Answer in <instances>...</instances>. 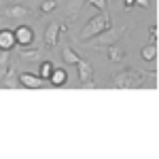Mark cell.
I'll return each mask as SVG.
<instances>
[{
    "label": "cell",
    "mask_w": 159,
    "mask_h": 159,
    "mask_svg": "<svg viewBox=\"0 0 159 159\" xmlns=\"http://www.w3.org/2000/svg\"><path fill=\"white\" fill-rule=\"evenodd\" d=\"M125 32H127V25H119V28H110V25H108L104 32H100V34H96L93 38L83 40V43H85V47H89V49H102V47L115 45Z\"/></svg>",
    "instance_id": "1"
},
{
    "label": "cell",
    "mask_w": 159,
    "mask_h": 159,
    "mask_svg": "<svg viewBox=\"0 0 159 159\" xmlns=\"http://www.w3.org/2000/svg\"><path fill=\"white\" fill-rule=\"evenodd\" d=\"M144 81H147V74L144 72L129 68V70H123V72H119L115 76L112 87H115V89H136V87L144 85Z\"/></svg>",
    "instance_id": "2"
},
{
    "label": "cell",
    "mask_w": 159,
    "mask_h": 159,
    "mask_svg": "<svg viewBox=\"0 0 159 159\" xmlns=\"http://www.w3.org/2000/svg\"><path fill=\"white\" fill-rule=\"evenodd\" d=\"M108 25H110V15H108V11H100L96 17H91V19L83 25V30H81V40H89V38H93L96 34L104 32Z\"/></svg>",
    "instance_id": "3"
},
{
    "label": "cell",
    "mask_w": 159,
    "mask_h": 159,
    "mask_svg": "<svg viewBox=\"0 0 159 159\" xmlns=\"http://www.w3.org/2000/svg\"><path fill=\"white\" fill-rule=\"evenodd\" d=\"M66 30V25L60 24V21H51L47 25V30H45V47L47 49H53L55 47V43H57V38H60V32Z\"/></svg>",
    "instance_id": "4"
},
{
    "label": "cell",
    "mask_w": 159,
    "mask_h": 159,
    "mask_svg": "<svg viewBox=\"0 0 159 159\" xmlns=\"http://www.w3.org/2000/svg\"><path fill=\"white\" fill-rule=\"evenodd\" d=\"M17 79H19V85L25 87V89H40V87L49 85V81H45L38 74H32V72H21Z\"/></svg>",
    "instance_id": "5"
},
{
    "label": "cell",
    "mask_w": 159,
    "mask_h": 159,
    "mask_svg": "<svg viewBox=\"0 0 159 159\" xmlns=\"http://www.w3.org/2000/svg\"><path fill=\"white\" fill-rule=\"evenodd\" d=\"M13 34H15V40H17L19 47H30V45H34V30H32L30 25H17V28L13 30Z\"/></svg>",
    "instance_id": "6"
},
{
    "label": "cell",
    "mask_w": 159,
    "mask_h": 159,
    "mask_svg": "<svg viewBox=\"0 0 159 159\" xmlns=\"http://www.w3.org/2000/svg\"><path fill=\"white\" fill-rule=\"evenodd\" d=\"M28 15H30V9L24 4H11L2 11V17H7V19H25Z\"/></svg>",
    "instance_id": "7"
},
{
    "label": "cell",
    "mask_w": 159,
    "mask_h": 159,
    "mask_svg": "<svg viewBox=\"0 0 159 159\" xmlns=\"http://www.w3.org/2000/svg\"><path fill=\"white\" fill-rule=\"evenodd\" d=\"M15 45H17V40H15L13 30H9V28H0V51H11Z\"/></svg>",
    "instance_id": "8"
},
{
    "label": "cell",
    "mask_w": 159,
    "mask_h": 159,
    "mask_svg": "<svg viewBox=\"0 0 159 159\" xmlns=\"http://www.w3.org/2000/svg\"><path fill=\"white\" fill-rule=\"evenodd\" d=\"M83 4H85V0H66V4H64L66 17H68V19H76L79 13H81V9H83Z\"/></svg>",
    "instance_id": "9"
},
{
    "label": "cell",
    "mask_w": 159,
    "mask_h": 159,
    "mask_svg": "<svg viewBox=\"0 0 159 159\" xmlns=\"http://www.w3.org/2000/svg\"><path fill=\"white\" fill-rule=\"evenodd\" d=\"M76 66H79V81L81 83H87V81H91L93 79V66L85 60H79L76 61Z\"/></svg>",
    "instance_id": "10"
},
{
    "label": "cell",
    "mask_w": 159,
    "mask_h": 159,
    "mask_svg": "<svg viewBox=\"0 0 159 159\" xmlns=\"http://www.w3.org/2000/svg\"><path fill=\"white\" fill-rule=\"evenodd\" d=\"M68 83V72L64 70V68H53V72L49 76V85L53 87H61Z\"/></svg>",
    "instance_id": "11"
},
{
    "label": "cell",
    "mask_w": 159,
    "mask_h": 159,
    "mask_svg": "<svg viewBox=\"0 0 159 159\" xmlns=\"http://www.w3.org/2000/svg\"><path fill=\"white\" fill-rule=\"evenodd\" d=\"M106 55H108V60L112 61V64H119V61H123V57H125V51L115 43V45H108V49H106Z\"/></svg>",
    "instance_id": "12"
},
{
    "label": "cell",
    "mask_w": 159,
    "mask_h": 159,
    "mask_svg": "<svg viewBox=\"0 0 159 159\" xmlns=\"http://www.w3.org/2000/svg\"><path fill=\"white\" fill-rule=\"evenodd\" d=\"M140 57L144 61H155V57H157V45H155V43L144 45V47L140 49Z\"/></svg>",
    "instance_id": "13"
},
{
    "label": "cell",
    "mask_w": 159,
    "mask_h": 159,
    "mask_svg": "<svg viewBox=\"0 0 159 159\" xmlns=\"http://www.w3.org/2000/svg\"><path fill=\"white\" fill-rule=\"evenodd\" d=\"M19 55H21L24 60H32V61L40 60V51L32 49V45H30V47H19Z\"/></svg>",
    "instance_id": "14"
},
{
    "label": "cell",
    "mask_w": 159,
    "mask_h": 159,
    "mask_svg": "<svg viewBox=\"0 0 159 159\" xmlns=\"http://www.w3.org/2000/svg\"><path fill=\"white\" fill-rule=\"evenodd\" d=\"M79 60H81V57H79V53H76L72 47H64V49H61V61H66V64H76Z\"/></svg>",
    "instance_id": "15"
},
{
    "label": "cell",
    "mask_w": 159,
    "mask_h": 159,
    "mask_svg": "<svg viewBox=\"0 0 159 159\" xmlns=\"http://www.w3.org/2000/svg\"><path fill=\"white\" fill-rule=\"evenodd\" d=\"M9 53L11 51H0V81L7 76V72H9Z\"/></svg>",
    "instance_id": "16"
},
{
    "label": "cell",
    "mask_w": 159,
    "mask_h": 159,
    "mask_svg": "<svg viewBox=\"0 0 159 159\" xmlns=\"http://www.w3.org/2000/svg\"><path fill=\"white\" fill-rule=\"evenodd\" d=\"M0 83H2L4 87H9V89H17V87H21V85H19V79H15V76H13V68H9L7 76H4Z\"/></svg>",
    "instance_id": "17"
},
{
    "label": "cell",
    "mask_w": 159,
    "mask_h": 159,
    "mask_svg": "<svg viewBox=\"0 0 159 159\" xmlns=\"http://www.w3.org/2000/svg\"><path fill=\"white\" fill-rule=\"evenodd\" d=\"M53 68H55V66H53V61H49V60L43 61V64H40V68H38V76H40V79H45V81H49Z\"/></svg>",
    "instance_id": "18"
},
{
    "label": "cell",
    "mask_w": 159,
    "mask_h": 159,
    "mask_svg": "<svg viewBox=\"0 0 159 159\" xmlns=\"http://www.w3.org/2000/svg\"><path fill=\"white\" fill-rule=\"evenodd\" d=\"M57 4H60V0H45V2L40 4V11H43V15H47V13H53Z\"/></svg>",
    "instance_id": "19"
},
{
    "label": "cell",
    "mask_w": 159,
    "mask_h": 159,
    "mask_svg": "<svg viewBox=\"0 0 159 159\" xmlns=\"http://www.w3.org/2000/svg\"><path fill=\"white\" fill-rule=\"evenodd\" d=\"M89 4H91L93 9H98V11H106V7H108L106 0H89Z\"/></svg>",
    "instance_id": "20"
},
{
    "label": "cell",
    "mask_w": 159,
    "mask_h": 159,
    "mask_svg": "<svg viewBox=\"0 0 159 159\" xmlns=\"http://www.w3.org/2000/svg\"><path fill=\"white\" fill-rule=\"evenodd\" d=\"M151 40H153V43H157V28H155V25L151 28Z\"/></svg>",
    "instance_id": "21"
},
{
    "label": "cell",
    "mask_w": 159,
    "mask_h": 159,
    "mask_svg": "<svg viewBox=\"0 0 159 159\" xmlns=\"http://www.w3.org/2000/svg\"><path fill=\"white\" fill-rule=\"evenodd\" d=\"M134 4H136V0H123V7H125V9H132Z\"/></svg>",
    "instance_id": "22"
},
{
    "label": "cell",
    "mask_w": 159,
    "mask_h": 159,
    "mask_svg": "<svg viewBox=\"0 0 159 159\" xmlns=\"http://www.w3.org/2000/svg\"><path fill=\"white\" fill-rule=\"evenodd\" d=\"M138 7H148V0H136Z\"/></svg>",
    "instance_id": "23"
}]
</instances>
